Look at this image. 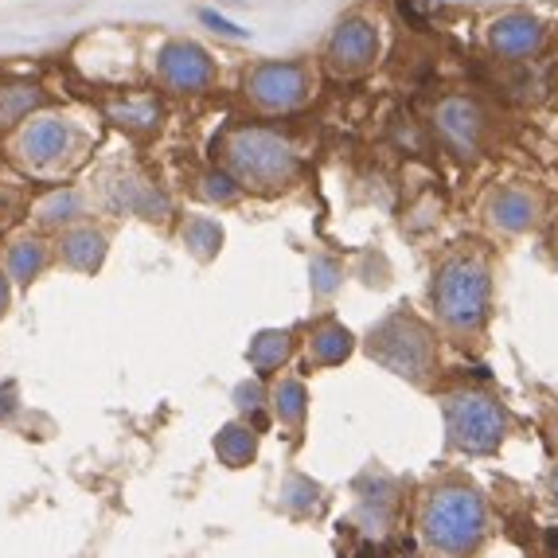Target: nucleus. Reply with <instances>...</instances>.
I'll list each match as a JSON object with an SVG mask.
<instances>
[{"label":"nucleus","instance_id":"1","mask_svg":"<svg viewBox=\"0 0 558 558\" xmlns=\"http://www.w3.org/2000/svg\"><path fill=\"white\" fill-rule=\"evenodd\" d=\"M223 165L234 184L251 192H281L298 177V149L281 133L262 130V125H242L231 130L223 141Z\"/></svg>","mask_w":558,"mask_h":558},{"label":"nucleus","instance_id":"2","mask_svg":"<svg viewBox=\"0 0 558 558\" xmlns=\"http://www.w3.org/2000/svg\"><path fill=\"white\" fill-rule=\"evenodd\" d=\"M418 527L422 539L429 543V550H438L446 558H461L481 547L488 512H484V500L476 496V488H469V484H441L422 504Z\"/></svg>","mask_w":558,"mask_h":558},{"label":"nucleus","instance_id":"3","mask_svg":"<svg viewBox=\"0 0 558 558\" xmlns=\"http://www.w3.org/2000/svg\"><path fill=\"white\" fill-rule=\"evenodd\" d=\"M434 308L453 336L481 332L488 317V266L476 254H457L438 270L434 281Z\"/></svg>","mask_w":558,"mask_h":558},{"label":"nucleus","instance_id":"4","mask_svg":"<svg viewBox=\"0 0 558 558\" xmlns=\"http://www.w3.org/2000/svg\"><path fill=\"white\" fill-rule=\"evenodd\" d=\"M446 429L449 446L461 453H493L508 434V414L484 391H453L446 395Z\"/></svg>","mask_w":558,"mask_h":558},{"label":"nucleus","instance_id":"5","mask_svg":"<svg viewBox=\"0 0 558 558\" xmlns=\"http://www.w3.org/2000/svg\"><path fill=\"white\" fill-rule=\"evenodd\" d=\"M246 98L262 113H289L308 98V75L301 63H258L246 75Z\"/></svg>","mask_w":558,"mask_h":558},{"label":"nucleus","instance_id":"6","mask_svg":"<svg viewBox=\"0 0 558 558\" xmlns=\"http://www.w3.org/2000/svg\"><path fill=\"white\" fill-rule=\"evenodd\" d=\"M372 355L379 363H387L391 372L407 375V379L422 383L434 363L429 352V336L418 325H402V320H387L379 332L372 336Z\"/></svg>","mask_w":558,"mask_h":558},{"label":"nucleus","instance_id":"7","mask_svg":"<svg viewBox=\"0 0 558 558\" xmlns=\"http://www.w3.org/2000/svg\"><path fill=\"white\" fill-rule=\"evenodd\" d=\"M71 153H75V130H71V121L56 118V113H44V118L28 121L16 137L20 165H28L32 172H51Z\"/></svg>","mask_w":558,"mask_h":558},{"label":"nucleus","instance_id":"8","mask_svg":"<svg viewBox=\"0 0 558 558\" xmlns=\"http://www.w3.org/2000/svg\"><path fill=\"white\" fill-rule=\"evenodd\" d=\"M157 78L168 86V90L196 94V90H207V86L215 83V63L204 47L192 44V39H172V44L160 47Z\"/></svg>","mask_w":558,"mask_h":558},{"label":"nucleus","instance_id":"9","mask_svg":"<svg viewBox=\"0 0 558 558\" xmlns=\"http://www.w3.org/2000/svg\"><path fill=\"white\" fill-rule=\"evenodd\" d=\"M375 56H379V32H375V24H367V20H360V16L344 20L325 47L328 71L340 78L363 75V71L375 63Z\"/></svg>","mask_w":558,"mask_h":558},{"label":"nucleus","instance_id":"10","mask_svg":"<svg viewBox=\"0 0 558 558\" xmlns=\"http://www.w3.org/2000/svg\"><path fill=\"white\" fill-rule=\"evenodd\" d=\"M434 125H438L441 141H446L449 149H457L461 157H473L481 149V137H484V113L476 102L469 98H446V102L434 110Z\"/></svg>","mask_w":558,"mask_h":558},{"label":"nucleus","instance_id":"11","mask_svg":"<svg viewBox=\"0 0 558 558\" xmlns=\"http://www.w3.org/2000/svg\"><path fill=\"white\" fill-rule=\"evenodd\" d=\"M535 219H539V199L523 187H500L488 199V223L504 234H523L527 227H535Z\"/></svg>","mask_w":558,"mask_h":558},{"label":"nucleus","instance_id":"12","mask_svg":"<svg viewBox=\"0 0 558 558\" xmlns=\"http://www.w3.org/2000/svg\"><path fill=\"white\" fill-rule=\"evenodd\" d=\"M543 24L531 16H520V12H512V16H504L493 24V32H488V39H493V47L500 51V56L508 59H523L531 56V51H539L543 47Z\"/></svg>","mask_w":558,"mask_h":558},{"label":"nucleus","instance_id":"13","mask_svg":"<svg viewBox=\"0 0 558 558\" xmlns=\"http://www.w3.org/2000/svg\"><path fill=\"white\" fill-rule=\"evenodd\" d=\"M59 258L63 266L78 274H94L106 258V234H98L94 227H75L59 239Z\"/></svg>","mask_w":558,"mask_h":558},{"label":"nucleus","instance_id":"14","mask_svg":"<svg viewBox=\"0 0 558 558\" xmlns=\"http://www.w3.org/2000/svg\"><path fill=\"white\" fill-rule=\"evenodd\" d=\"M110 118L113 125L130 133H149L160 125V102L157 98H125V102L110 106Z\"/></svg>","mask_w":558,"mask_h":558},{"label":"nucleus","instance_id":"15","mask_svg":"<svg viewBox=\"0 0 558 558\" xmlns=\"http://www.w3.org/2000/svg\"><path fill=\"white\" fill-rule=\"evenodd\" d=\"M39 106H44V90L39 86L32 83L0 86V125H16V121H24Z\"/></svg>","mask_w":558,"mask_h":558},{"label":"nucleus","instance_id":"16","mask_svg":"<svg viewBox=\"0 0 558 558\" xmlns=\"http://www.w3.org/2000/svg\"><path fill=\"white\" fill-rule=\"evenodd\" d=\"M4 266H9V278L12 281H32V278H39V270L47 266V246L39 239H20V242H12Z\"/></svg>","mask_w":558,"mask_h":558},{"label":"nucleus","instance_id":"17","mask_svg":"<svg viewBox=\"0 0 558 558\" xmlns=\"http://www.w3.org/2000/svg\"><path fill=\"white\" fill-rule=\"evenodd\" d=\"M254 449H258V438H254L251 426H227L219 438H215V453H219V461L231 469H242L246 461L254 457Z\"/></svg>","mask_w":558,"mask_h":558},{"label":"nucleus","instance_id":"18","mask_svg":"<svg viewBox=\"0 0 558 558\" xmlns=\"http://www.w3.org/2000/svg\"><path fill=\"white\" fill-rule=\"evenodd\" d=\"M308 352H313V360L317 363H344L348 352H352V336H348V328L340 325H320L317 332H313V340H308Z\"/></svg>","mask_w":558,"mask_h":558},{"label":"nucleus","instance_id":"19","mask_svg":"<svg viewBox=\"0 0 558 558\" xmlns=\"http://www.w3.org/2000/svg\"><path fill=\"white\" fill-rule=\"evenodd\" d=\"M78 215H83V199H78L75 187H59V192H51V196L36 207V219L44 227H63V223H71V219H78Z\"/></svg>","mask_w":558,"mask_h":558},{"label":"nucleus","instance_id":"20","mask_svg":"<svg viewBox=\"0 0 558 558\" xmlns=\"http://www.w3.org/2000/svg\"><path fill=\"white\" fill-rule=\"evenodd\" d=\"M251 363H254V372L258 375H266V372H274V367H281L286 363V355H289V336L286 332H262V336H254V344H251Z\"/></svg>","mask_w":558,"mask_h":558},{"label":"nucleus","instance_id":"21","mask_svg":"<svg viewBox=\"0 0 558 558\" xmlns=\"http://www.w3.org/2000/svg\"><path fill=\"white\" fill-rule=\"evenodd\" d=\"M274 410H278V418L286 422V426L298 429L301 422H305V387H301L298 379H286L274 391Z\"/></svg>","mask_w":558,"mask_h":558},{"label":"nucleus","instance_id":"22","mask_svg":"<svg viewBox=\"0 0 558 558\" xmlns=\"http://www.w3.org/2000/svg\"><path fill=\"white\" fill-rule=\"evenodd\" d=\"M184 242H187V246H192V251L199 254V258H211L215 246L223 242V231H219V227H215V223H207V219H196V223H187Z\"/></svg>","mask_w":558,"mask_h":558},{"label":"nucleus","instance_id":"23","mask_svg":"<svg viewBox=\"0 0 558 558\" xmlns=\"http://www.w3.org/2000/svg\"><path fill=\"white\" fill-rule=\"evenodd\" d=\"M199 20H204V24H211L215 32H223V36H231V39H242V36H246V32L234 28L231 20H223L219 12H199Z\"/></svg>","mask_w":558,"mask_h":558},{"label":"nucleus","instance_id":"24","mask_svg":"<svg viewBox=\"0 0 558 558\" xmlns=\"http://www.w3.org/2000/svg\"><path fill=\"white\" fill-rule=\"evenodd\" d=\"M12 414H16V387L4 383V387H0V422L12 418Z\"/></svg>","mask_w":558,"mask_h":558},{"label":"nucleus","instance_id":"25","mask_svg":"<svg viewBox=\"0 0 558 558\" xmlns=\"http://www.w3.org/2000/svg\"><path fill=\"white\" fill-rule=\"evenodd\" d=\"M239 407L242 410H258L262 407V391H258V387H239Z\"/></svg>","mask_w":558,"mask_h":558},{"label":"nucleus","instance_id":"26","mask_svg":"<svg viewBox=\"0 0 558 558\" xmlns=\"http://www.w3.org/2000/svg\"><path fill=\"white\" fill-rule=\"evenodd\" d=\"M9 298H12V289H9V274H0V317L9 313Z\"/></svg>","mask_w":558,"mask_h":558},{"label":"nucleus","instance_id":"27","mask_svg":"<svg viewBox=\"0 0 558 558\" xmlns=\"http://www.w3.org/2000/svg\"><path fill=\"white\" fill-rule=\"evenodd\" d=\"M550 496H555V500H558V469H555V473H550Z\"/></svg>","mask_w":558,"mask_h":558}]
</instances>
